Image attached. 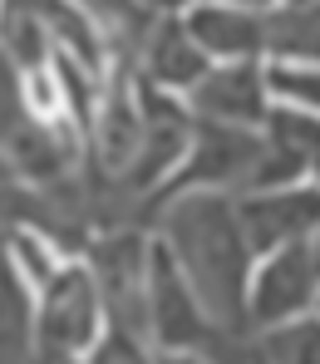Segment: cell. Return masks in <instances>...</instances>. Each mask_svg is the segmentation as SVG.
<instances>
[{
  "label": "cell",
  "mask_w": 320,
  "mask_h": 364,
  "mask_svg": "<svg viewBox=\"0 0 320 364\" xmlns=\"http://www.w3.org/2000/svg\"><path fill=\"white\" fill-rule=\"evenodd\" d=\"M316 310H320V301H316Z\"/></svg>",
  "instance_id": "cell-23"
},
{
  "label": "cell",
  "mask_w": 320,
  "mask_h": 364,
  "mask_svg": "<svg viewBox=\"0 0 320 364\" xmlns=\"http://www.w3.org/2000/svg\"><path fill=\"white\" fill-rule=\"evenodd\" d=\"M242 227L256 256H271L291 242H306L320 227V182H281L242 197Z\"/></svg>",
  "instance_id": "cell-5"
},
{
  "label": "cell",
  "mask_w": 320,
  "mask_h": 364,
  "mask_svg": "<svg viewBox=\"0 0 320 364\" xmlns=\"http://www.w3.org/2000/svg\"><path fill=\"white\" fill-rule=\"evenodd\" d=\"M261 360L266 364H320V315H301L291 325L266 330Z\"/></svg>",
  "instance_id": "cell-13"
},
{
  "label": "cell",
  "mask_w": 320,
  "mask_h": 364,
  "mask_svg": "<svg viewBox=\"0 0 320 364\" xmlns=\"http://www.w3.org/2000/svg\"><path fill=\"white\" fill-rule=\"evenodd\" d=\"M266 55L296 64H320V0L266 10Z\"/></svg>",
  "instance_id": "cell-11"
},
{
  "label": "cell",
  "mask_w": 320,
  "mask_h": 364,
  "mask_svg": "<svg viewBox=\"0 0 320 364\" xmlns=\"http://www.w3.org/2000/svg\"><path fill=\"white\" fill-rule=\"evenodd\" d=\"M89 20H99L104 30H128L138 15V0H74Z\"/></svg>",
  "instance_id": "cell-17"
},
{
  "label": "cell",
  "mask_w": 320,
  "mask_h": 364,
  "mask_svg": "<svg viewBox=\"0 0 320 364\" xmlns=\"http://www.w3.org/2000/svg\"><path fill=\"white\" fill-rule=\"evenodd\" d=\"M281 5H306V0H281Z\"/></svg>",
  "instance_id": "cell-22"
},
{
  "label": "cell",
  "mask_w": 320,
  "mask_h": 364,
  "mask_svg": "<svg viewBox=\"0 0 320 364\" xmlns=\"http://www.w3.org/2000/svg\"><path fill=\"white\" fill-rule=\"evenodd\" d=\"M148 74L168 89H197L202 74H207V50L197 45V35L188 30V20H163L153 35H148Z\"/></svg>",
  "instance_id": "cell-10"
},
{
  "label": "cell",
  "mask_w": 320,
  "mask_h": 364,
  "mask_svg": "<svg viewBox=\"0 0 320 364\" xmlns=\"http://www.w3.org/2000/svg\"><path fill=\"white\" fill-rule=\"evenodd\" d=\"M188 30L197 35V45L217 60H256L266 55V10L252 5H227V0H207L188 15Z\"/></svg>",
  "instance_id": "cell-9"
},
{
  "label": "cell",
  "mask_w": 320,
  "mask_h": 364,
  "mask_svg": "<svg viewBox=\"0 0 320 364\" xmlns=\"http://www.w3.org/2000/svg\"><path fill=\"white\" fill-rule=\"evenodd\" d=\"M266 173V133L242 123L202 119L192 128V163L183 173V187H247L256 192Z\"/></svg>",
  "instance_id": "cell-2"
},
{
  "label": "cell",
  "mask_w": 320,
  "mask_h": 364,
  "mask_svg": "<svg viewBox=\"0 0 320 364\" xmlns=\"http://www.w3.org/2000/svg\"><path fill=\"white\" fill-rule=\"evenodd\" d=\"M148 271H153V256L138 237H109L94 251V281L119 330L148 325Z\"/></svg>",
  "instance_id": "cell-7"
},
{
  "label": "cell",
  "mask_w": 320,
  "mask_h": 364,
  "mask_svg": "<svg viewBox=\"0 0 320 364\" xmlns=\"http://www.w3.org/2000/svg\"><path fill=\"white\" fill-rule=\"evenodd\" d=\"M197 114L212 123H242L261 128L271 114V89H266V69L256 60H232L202 74V84L192 89Z\"/></svg>",
  "instance_id": "cell-8"
},
{
  "label": "cell",
  "mask_w": 320,
  "mask_h": 364,
  "mask_svg": "<svg viewBox=\"0 0 320 364\" xmlns=\"http://www.w3.org/2000/svg\"><path fill=\"white\" fill-rule=\"evenodd\" d=\"M99 281L89 271H60L50 276L45 286V301H40V350H69L79 355L84 345L99 340Z\"/></svg>",
  "instance_id": "cell-6"
},
{
  "label": "cell",
  "mask_w": 320,
  "mask_h": 364,
  "mask_svg": "<svg viewBox=\"0 0 320 364\" xmlns=\"http://www.w3.org/2000/svg\"><path fill=\"white\" fill-rule=\"evenodd\" d=\"M168 246L217 325H247L256 251L247 242L242 212L217 192H188L168 212Z\"/></svg>",
  "instance_id": "cell-1"
},
{
  "label": "cell",
  "mask_w": 320,
  "mask_h": 364,
  "mask_svg": "<svg viewBox=\"0 0 320 364\" xmlns=\"http://www.w3.org/2000/svg\"><path fill=\"white\" fill-rule=\"evenodd\" d=\"M158 364H212V360H202V355H192V350H173L168 360H158Z\"/></svg>",
  "instance_id": "cell-19"
},
{
  "label": "cell",
  "mask_w": 320,
  "mask_h": 364,
  "mask_svg": "<svg viewBox=\"0 0 320 364\" xmlns=\"http://www.w3.org/2000/svg\"><path fill=\"white\" fill-rule=\"evenodd\" d=\"M227 5H252V10H266L271 0H227Z\"/></svg>",
  "instance_id": "cell-21"
},
{
  "label": "cell",
  "mask_w": 320,
  "mask_h": 364,
  "mask_svg": "<svg viewBox=\"0 0 320 364\" xmlns=\"http://www.w3.org/2000/svg\"><path fill=\"white\" fill-rule=\"evenodd\" d=\"M35 364H79V360H74L69 350H40V355H35Z\"/></svg>",
  "instance_id": "cell-18"
},
{
  "label": "cell",
  "mask_w": 320,
  "mask_h": 364,
  "mask_svg": "<svg viewBox=\"0 0 320 364\" xmlns=\"http://www.w3.org/2000/svg\"><path fill=\"white\" fill-rule=\"evenodd\" d=\"M306 242H311V261H316V271H320V227L311 232V237H306Z\"/></svg>",
  "instance_id": "cell-20"
},
{
  "label": "cell",
  "mask_w": 320,
  "mask_h": 364,
  "mask_svg": "<svg viewBox=\"0 0 320 364\" xmlns=\"http://www.w3.org/2000/svg\"><path fill=\"white\" fill-rule=\"evenodd\" d=\"M148 330L168 345V350H212V340L222 335V325L207 320V310L188 286L183 266L173 261V251H153V271H148Z\"/></svg>",
  "instance_id": "cell-4"
},
{
  "label": "cell",
  "mask_w": 320,
  "mask_h": 364,
  "mask_svg": "<svg viewBox=\"0 0 320 364\" xmlns=\"http://www.w3.org/2000/svg\"><path fill=\"white\" fill-rule=\"evenodd\" d=\"M0 30H5V50H10L15 69H35V64L45 60V20H40V10L10 5L0 15Z\"/></svg>",
  "instance_id": "cell-15"
},
{
  "label": "cell",
  "mask_w": 320,
  "mask_h": 364,
  "mask_svg": "<svg viewBox=\"0 0 320 364\" xmlns=\"http://www.w3.org/2000/svg\"><path fill=\"white\" fill-rule=\"evenodd\" d=\"M25 360H30V296H25L15 261H5L0 251V364Z\"/></svg>",
  "instance_id": "cell-12"
},
{
  "label": "cell",
  "mask_w": 320,
  "mask_h": 364,
  "mask_svg": "<svg viewBox=\"0 0 320 364\" xmlns=\"http://www.w3.org/2000/svg\"><path fill=\"white\" fill-rule=\"evenodd\" d=\"M316 301H320V271L311 261V242H291L256 266L247 320L261 330H276V325L301 320Z\"/></svg>",
  "instance_id": "cell-3"
},
{
  "label": "cell",
  "mask_w": 320,
  "mask_h": 364,
  "mask_svg": "<svg viewBox=\"0 0 320 364\" xmlns=\"http://www.w3.org/2000/svg\"><path fill=\"white\" fill-rule=\"evenodd\" d=\"M266 89H271V104L320 114V64H296V60L266 64Z\"/></svg>",
  "instance_id": "cell-14"
},
{
  "label": "cell",
  "mask_w": 320,
  "mask_h": 364,
  "mask_svg": "<svg viewBox=\"0 0 320 364\" xmlns=\"http://www.w3.org/2000/svg\"><path fill=\"white\" fill-rule=\"evenodd\" d=\"M94 364H148L143 345L133 340V330H114L94 345Z\"/></svg>",
  "instance_id": "cell-16"
}]
</instances>
